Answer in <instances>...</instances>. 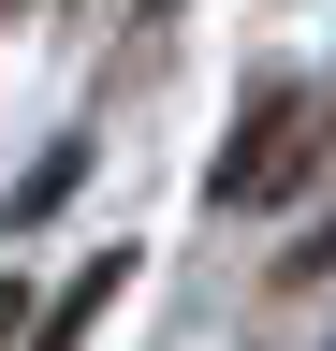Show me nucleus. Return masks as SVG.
Listing matches in <instances>:
<instances>
[{
    "instance_id": "obj_1",
    "label": "nucleus",
    "mask_w": 336,
    "mask_h": 351,
    "mask_svg": "<svg viewBox=\"0 0 336 351\" xmlns=\"http://www.w3.org/2000/svg\"><path fill=\"white\" fill-rule=\"evenodd\" d=\"M292 161H307V103H263V117H248V147L220 161V191H234V205H263Z\"/></svg>"
},
{
    "instance_id": "obj_2",
    "label": "nucleus",
    "mask_w": 336,
    "mask_h": 351,
    "mask_svg": "<svg viewBox=\"0 0 336 351\" xmlns=\"http://www.w3.org/2000/svg\"><path fill=\"white\" fill-rule=\"evenodd\" d=\"M0 337H15V278H0Z\"/></svg>"
}]
</instances>
